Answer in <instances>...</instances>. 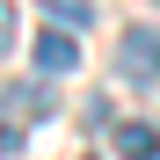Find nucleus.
Wrapping results in <instances>:
<instances>
[{"instance_id":"nucleus-6","label":"nucleus","mask_w":160,"mask_h":160,"mask_svg":"<svg viewBox=\"0 0 160 160\" xmlns=\"http://www.w3.org/2000/svg\"><path fill=\"white\" fill-rule=\"evenodd\" d=\"M15 153H22V117L0 109V160H15Z\"/></svg>"},{"instance_id":"nucleus-1","label":"nucleus","mask_w":160,"mask_h":160,"mask_svg":"<svg viewBox=\"0 0 160 160\" xmlns=\"http://www.w3.org/2000/svg\"><path fill=\"white\" fill-rule=\"evenodd\" d=\"M117 66L131 80H160V29H138V22H131L124 44H117Z\"/></svg>"},{"instance_id":"nucleus-7","label":"nucleus","mask_w":160,"mask_h":160,"mask_svg":"<svg viewBox=\"0 0 160 160\" xmlns=\"http://www.w3.org/2000/svg\"><path fill=\"white\" fill-rule=\"evenodd\" d=\"M0 51H8V8H0Z\"/></svg>"},{"instance_id":"nucleus-2","label":"nucleus","mask_w":160,"mask_h":160,"mask_svg":"<svg viewBox=\"0 0 160 160\" xmlns=\"http://www.w3.org/2000/svg\"><path fill=\"white\" fill-rule=\"evenodd\" d=\"M73 66H80V44L66 29H44L37 37V73H73Z\"/></svg>"},{"instance_id":"nucleus-4","label":"nucleus","mask_w":160,"mask_h":160,"mask_svg":"<svg viewBox=\"0 0 160 160\" xmlns=\"http://www.w3.org/2000/svg\"><path fill=\"white\" fill-rule=\"evenodd\" d=\"M0 109H37V117H51V88H44V80H29V88H8V95H0Z\"/></svg>"},{"instance_id":"nucleus-5","label":"nucleus","mask_w":160,"mask_h":160,"mask_svg":"<svg viewBox=\"0 0 160 160\" xmlns=\"http://www.w3.org/2000/svg\"><path fill=\"white\" fill-rule=\"evenodd\" d=\"M44 15L58 22V29H66V22H80V29H88V0H44Z\"/></svg>"},{"instance_id":"nucleus-3","label":"nucleus","mask_w":160,"mask_h":160,"mask_svg":"<svg viewBox=\"0 0 160 160\" xmlns=\"http://www.w3.org/2000/svg\"><path fill=\"white\" fill-rule=\"evenodd\" d=\"M117 153L124 160H160V131L153 124H117Z\"/></svg>"}]
</instances>
